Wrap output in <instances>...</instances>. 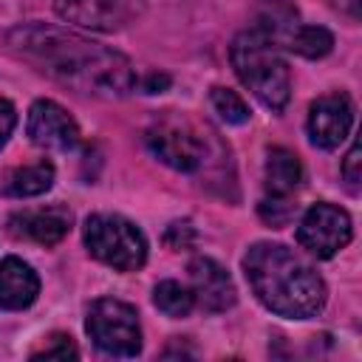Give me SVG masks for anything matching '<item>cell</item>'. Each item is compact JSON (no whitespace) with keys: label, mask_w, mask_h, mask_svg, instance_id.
I'll return each mask as SVG.
<instances>
[{"label":"cell","mask_w":362,"mask_h":362,"mask_svg":"<svg viewBox=\"0 0 362 362\" xmlns=\"http://www.w3.org/2000/svg\"><path fill=\"white\" fill-rule=\"evenodd\" d=\"M8 42L40 65V71L82 93L124 96L136 85L133 65L124 54L82 40L71 31L51 25H20L8 34Z\"/></svg>","instance_id":"6da1fadb"},{"label":"cell","mask_w":362,"mask_h":362,"mask_svg":"<svg viewBox=\"0 0 362 362\" xmlns=\"http://www.w3.org/2000/svg\"><path fill=\"white\" fill-rule=\"evenodd\" d=\"M243 274L255 297L277 317L308 320L325 305V280L283 243H255L243 257Z\"/></svg>","instance_id":"7a4b0ae2"},{"label":"cell","mask_w":362,"mask_h":362,"mask_svg":"<svg viewBox=\"0 0 362 362\" xmlns=\"http://www.w3.org/2000/svg\"><path fill=\"white\" fill-rule=\"evenodd\" d=\"M229 59L238 79L255 93L257 102H263L269 110H283L288 105L291 96L288 65L269 37H263L257 28L240 31L232 40Z\"/></svg>","instance_id":"3957f363"},{"label":"cell","mask_w":362,"mask_h":362,"mask_svg":"<svg viewBox=\"0 0 362 362\" xmlns=\"http://www.w3.org/2000/svg\"><path fill=\"white\" fill-rule=\"evenodd\" d=\"M82 238L90 257L116 272H136L147 260V240L141 229L122 215H90Z\"/></svg>","instance_id":"277c9868"},{"label":"cell","mask_w":362,"mask_h":362,"mask_svg":"<svg viewBox=\"0 0 362 362\" xmlns=\"http://www.w3.org/2000/svg\"><path fill=\"white\" fill-rule=\"evenodd\" d=\"M85 331L93 339V345L107 356L130 359L141 351V325L139 314L130 303L102 297L90 305Z\"/></svg>","instance_id":"5b68a950"},{"label":"cell","mask_w":362,"mask_h":362,"mask_svg":"<svg viewBox=\"0 0 362 362\" xmlns=\"http://www.w3.org/2000/svg\"><path fill=\"white\" fill-rule=\"evenodd\" d=\"M351 238H354L351 215L342 206H334L325 201L305 209V215L300 218V226H297V243L320 260L334 257L339 249H345L351 243Z\"/></svg>","instance_id":"8992f818"},{"label":"cell","mask_w":362,"mask_h":362,"mask_svg":"<svg viewBox=\"0 0 362 362\" xmlns=\"http://www.w3.org/2000/svg\"><path fill=\"white\" fill-rule=\"evenodd\" d=\"M144 144L161 164H167L178 173H195L206 156L204 139L187 122H178V119L153 122L144 130Z\"/></svg>","instance_id":"52a82bcc"},{"label":"cell","mask_w":362,"mask_h":362,"mask_svg":"<svg viewBox=\"0 0 362 362\" xmlns=\"http://www.w3.org/2000/svg\"><path fill=\"white\" fill-rule=\"evenodd\" d=\"M147 0H54V11L79 28L119 31L144 11Z\"/></svg>","instance_id":"ba28073f"},{"label":"cell","mask_w":362,"mask_h":362,"mask_svg":"<svg viewBox=\"0 0 362 362\" xmlns=\"http://www.w3.org/2000/svg\"><path fill=\"white\" fill-rule=\"evenodd\" d=\"M354 124V105L348 93H325L308 107V139L320 150H337Z\"/></svg>","instance_id":"9c48e42d"},{"label":"cell","mask_w":362,"mask_h":362,"mask_svg":"<svg viewBox=\"0 0 362 362\" xmlns=\"http://www.w3.org/2000/svg\"><path fill=\"white\" fill-rule=\"evenodd\" d=\"M28 139L42 150H59L68 153L79 144V127L68 116V110L51 99H37L28 110L25 122Z\"/></svg>","instance_id":"30bf717a"},{"label":"cell","mask_w":362,"mask_h":362,"mask_svg":"<svg viewBox=\"0 0 362 362\" xmlns=\"http://www.w3.org/2000/svg\"><path fill=\"white\" fill-rule=\"evenodd\" d=\"M74 215L62 204L40 206V209H20L8 215V232L14 238L40 243V246H57L71 232Z\"/></svg>","instance_id":"8fae6325"},{"label":"cell","mask_w":362,"mask_h":362,"mask_svg":"<svg viewBox=\"0 0 362 362\" xmlns=\"http://www.w3.org/2000/svg\"><path fill=\"white\" fill-rule=\"evenodd\" d=\"M189 280H192L195 303L209 314L226 311L238 300V291H235L229 272L212 257H195L189 263Z\"/></svg>","instance_id":"7c38bea8"},{"label":"cell","mask_w":362,"mask_h":362,"mask_svg":"<svg viewBox=\"0 0 362 362\" xmlns=\"http://www.w3.org/2000/svg\"><path fill=\"white\" fill-rule=\"evenodd\" d=\"M37 294H40L37 272L14 255L3 257L0 260V308L23 311L37 300Z\"/></svg>","instance_id":"4fadbf2b"},{"label":"cell","mask_w":362,"mask_h":362,"mask_svg":"<svg viewBox=\"0 0 362 362\" xmlns=\"http://www.w3.org/2000/svg\"><path fill=\"white\" fill-rule=\"evenodd\" d=\"M263 184L266 192L274 198H288L300 189L303 184V164L300 158L286 150V147H272L266 153V167H263Z\"/></svg>","instance_id":"5bb4252c"},{"label":"cell","mask_w":362,"mask_h":362,"mask_svg":"<svg viewBox=\"0 0 362 362\" xmlns=\"http://www.w3.org/2000/svg\"><path fill=\"white\" fill-rule=\"evenodd\" d=\"M51 184H54V164L40 158L34 164L8 170L3 184H0V192L8 198H34V195L48 192Z\"/></svg>","instance_id":"9a60e30c"},{"label":"cell","mask_w":362,"mask_h":362,"mask_svg":"<svg viewBox=\"0 0 362 362\" xmlns=\"http://www.w3.org/2000/svg\"><path fill=\"white\" fill-rule=\"evenodd\" d=\"M255 28L269 37L274 45H288L291 34L300 25V14L288 0H260Z\"/></svg>","instance_id":"2e32d148"},{"label":"cell","mask_w":362,"mask_h":362,"mask_svg":"<svg viewBox=\"0 0 362 362\" xmlns=\"http://www.w3.org/2000/svg\"><path fill=\"white\" fill-rule=\"evenodd\" d=\"M153 303L167 317H187L195 308V294H192V288L181 286L178 280H161L153 288Z\"/></svg>","instance_id":"e0dca14e"},{"label":"cell","mask_w":362,"mask_h":362,"mask_svg":"<svg viewBox=\"0 0 362 362\" xmlns=\"http://www.w3.org/2000/svg\"><path fill=\"white\" fill-rule=\"evenodd\" d=\"M286 48H291L294 54H300L305 59H320V57H325L334 48V37L322 25H303L300 23Z\"/></svg>","instance_id":"ac0fdd59"},{"label":"cell","mask_w":362,"mask_h":362,"mask_svg":"<svg viewBox=\"0 0 362 362\" xmlns=\"http://www.w3.org/2000/svg\"><path fill=\"white\" fill-rule=\"evenodd\" d=\"M209 102H212L215 113H218L226 124H246L249 116H252L249 105L243 102V96H240L238 90H229V88H212Z\"/></svg>","instance_id":"d6986e66"},{"label":"cell","mask_w":362,"mask_h":362,"mask_svg":"<svg viewBox=\"0 0 362 362\" xmlns=\"http://www.w3.org/2000/svg\"><path fill=\"white\" fill-rule=\"evenodd\" d=\"M257 212H260V218H263L269 226L280 229V226H286V223L294 218L297 204H291L288 198H274V195H266V198L260 201Z\"/></svg>","instance_id":"ffe728a7"},{"label":"cell","mask_w":362,"mask_h":362,"mask_svg":"<svg viewBox=\"0 0 362 362\" xmlns=\"http://www.w3.org/2000/svg\"><path fill=\"white\" fill-rule=\"evenodd\" d=\"M76 356H79V351L71 342V337H65V334L48 337V342L31 354V359H76Z\"/></svg>","instance_id":"44dd1931"},{"label":"cell","mask_w":362,"mask_h":362,"mask_svg":"<svg viewBox=\"0 0 362 362\" xmlns=\"http://www.w3.org/2000/svg\"><path fill=\"white\" fill-rule=\"evenodd\" d=\"M362 158H359V141L351 144L345 161H342V178H345V187L351 189V195H359V181H362V170H359Z\"/></svg>","instance_id":"7402d4cb"},{"label":"cell","mask_w":362,"mask_h":362,"mask_svg":"<svg viewBox=\"0 0 362 362\" xmlns=\"http://www.w3.org/2000/svg\"><path fill=\"white\" fill-rule=\"evenodd\" d=\"M164 240H167V246H173V249H189L192 240H195V229H192L189 221H175V223H170Z\"/></svg>","instance_id":"603a6c76"},{"label":"cell","mask_w":362,"mask_h":362,"mask_svg":"<svg viewBox=\"0 0 362 362\" xmlns=\"http://www.w3.org/2000/svg\"><path fill=\"white\" fill-rule=\"evenodd\" d=\"M14 124H17V110H14V105L0 96V150L6 147V141H8L11 130H14Z\"/></svg>","instance_id":"cb8c5ba5"},{"label":"cell","mask_w":362,"mask_h":362,"mask_svg":"<svg viewBox=\"0 0 362 362\" xmlns=\"http://www.w3.org/2000/svg\"><path fill=\"white\" fill-rule=\"evenodd\" d=\"M164 85H170V79H167V76L150 74V79H147V85H144V88H147V93H158V90H161Z\"/></svg>","instance_id":"d4e9b609"}]
</instances>
